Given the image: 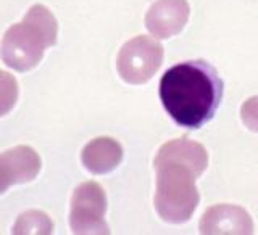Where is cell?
Listing matches in <instances>:
<instances>
[{
    "label": "cell",
    "instance_id": "obj_1",
    "mask_svg": "<svg viewBox=\"0 0 258 235\" xmlns=\"http://www.w3.org/2000/svg\"><path fill=\"white\" fill-rule=\"evenodd\" d=\"M223 97L216 69L204 60L184 61L165 71L160 100L177 126L200 129L213 118Z\"/></svg>",
    "mask_w": 258,
    "mask_h": 235
},
{
    "label": "cell",
    "instance_id": "obj_2",
    "mask_svg": "<svg viewBox=\"0 0 258 235\" xmlns=\"http://www.w3.org/2000/svg\"><path fill=\"white\" fill-rule=\"evenodd\" d=\"M58 24L44 5H32L21 23L8 28L2 40V60L15 71L36 68L47 47L56 44Z\"/></svg>",
    "mask_w": 258,
    "mask_h": 235
},
{
    "label": "cell",
    "instance_id": "obj_3",
    "mask_svg": "<svg viewBox=\"0 0 258 235\" xmlns=\"http://www.w3.org/2000/svg\"><path fill=\"white\" fill-rule=\"evenodd\" d=\"M153 166L157 171V213L166 222H187L200 201L196 185L200 174L194 168L176 161H165Z\"/></svg>",
    "mask_w": 258,
    "mask_h": 235
},
{
    "label": "cell",
    "instance_id": "obj_4",
    "mask_svg": "<svg viewBox=\"0 0 258 235\" xmlns=\"http://www.w3.org/2000/svg\"><path fill=\"white\" fill-rule=\"evenodd\" d=\"M163 63V47L158 40L137 36L121 47L116 68L121 79L127 84H145L155 76Z\"/></svg>",
    "mask_w": 258,
    "mask_h": 235
},
{
    "label": "cell",
    "instance_id": "obj_5",
    "mask_svg": "<svg viewBox=\"0 0 258 235\" xmlns=\"http://www.w3.org/2000/svg\"><path fill=\"white\" fill-rule=\"evenodd\" d=\"M107 195L97 182H83L71 197L70 225L73 233H110L105 222Z\"/></svg>",
    "mask_w": 258,
    "mask_h": 235
},
{
    "label": "cell",
    "instance_id": "obj_6",
    "mask_svg": "<svg viewBox=\"0 0 258 235\" xmlns=\"http://www.w3.org/2000/svg\"><path fill=\"white\" fill-rule=\"evenodd\" d=\"M189 15L187 0H157L145 15V26L153 37L168 39L184 29Z\"/></svg>",
    "mask_w": 258,
    "mask_h": 235
},
{
    "label": "cell",
    "instance_id": "obj_7",
    "mask_svg": "<svg viewBox=\"0 0 258 235\" xmlns=\"http://www.w3.org/2000/svg\"><path fill=\"white\" fill-rule=\"evenodd\" d=\"M40 171V158L26 145L10 148L0 156V192L16 184L31 182Z\"/></svg>",
    "mask_w": 258,
    "mask_h": 235
},
{
    "label": "cell",
    "instance_id": "obj_8",
    "mask_svg": "<svg viewBox=\"0 0 258 235\" xmlns=\"http://www.w3.org/2000/svg\"><path fill=\"white\" fill-rule=\"evenodd\" d=\"M200 233H253V221L244 208L236 205H215L204 213L199 224Z\"/></svg>",
    "mask_w": 258,
    "mask_h": 235
},
{
    "label": "cell",
    "instance_id": "obj_9",
    "mask_svg": "<svg viewBox=\"0 0 258 235\" xmlns=\"http://www.w3.org/2000/svg\"><path fill=\"white\" fill-rule=\"evenodd\" d=\"M121 160H123V147L111 137H97L89 142L81 153L84 168L97 176L115 171Z\"/></svg>",
    "mask_w": 258,
    "mask_h": 235
},
{
    "label": "cell",
    "instance_id": "obj_10",
    "mask_svg": "<svg viewBox=\"0 0 258 235\" xmlns=\"http://www.w3.org/2000/svg\"><path fill=\"white\" fill-rule=\"evenodd\" d=\"M165 161H176V163L187 165L202 176L208 166V153L204 145L194 140L174 139L161 145L155 160H153V165L165 163Z\"/></svg>",
    "mask_w": 258,
    "mask_h": 235
},
{
    "label": "cell",
    "instance_id": "obj_11",
    "mask_svg": "<svg viewBox=\"0 0 258 235\" xmlns=\"http://www.w3.org/2000/svg\"><path fill=\"white\" fill-rule=\"evenodd\" d=\"M53 222L42 211H26L23 213L13 225V233H52Z\"/></svg>",
    "mask_w": 258,
    "mask_h": 235
},
{
    "label": "cell",
    "instance_id": "obj_12",
    "mask_svg": "<svg viewBox=\"0 0 258 235\" xmlns=\"http://www.w3.org/2000/svg\"><path fill=\"white\" fill-rule=\"evenodd\" d=\"M240 119L248 131L258 134V95L250 97L240 107Z\"/></svg>",
    "mask_w": 258,
    "mask_h": 235
},
{
    "label": "cell",
    "instance_id": "obj_13",
    "mask_svg": "<svg viewBox=\"0 0 258 235\" xmlns=\"http://www.w3.org/2000/svg\"><path fill=\"white\" fill-rule=\"evenodd\" d=\"M2 76V115L10 110L15 102H16V95H18V91H16V81L10 77V74L5 71L0 72Z\"/></svg>",
    "mask_w": 258,
    "mask_h": 235
}]
</instances>
